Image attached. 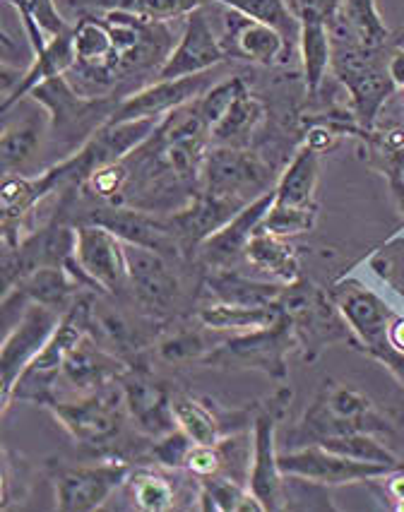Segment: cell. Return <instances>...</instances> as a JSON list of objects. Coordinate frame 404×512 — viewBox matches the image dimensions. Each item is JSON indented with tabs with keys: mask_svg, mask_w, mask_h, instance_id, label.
Returning <instances> with one entry per match:
<instances>
[{
	"mask_svg": "<svg viewBox=\"0 0 404 512\" xmlns=\"http://www.w3.org/2000/svg\"><path fill=\"white\" fill-rule=\"evenodd\" d=\"M128 287L142 308L166 313L178 299V279L162 253L126 243Z\"/></svg>",
	"mask_w": 404,
	"mask_h": 512,
	"instance_id": "cell-19",
	"label": "cell"
},
{
	"mask_svg": "<svg viewBox=\"0 0 404 512\" xmlns=\"http://www.w3.org/2000/svg\"><path fill=\"white\" fill-rule=\"evenodd\" d=\"M299 56L303 65V80H306L308 97H316L323 87L325 75L332 68V37L330 25L316 17H303L299 20Z\"/></svg>",
	"mask_w": 404,
	"mask_h": 512,
	"instance_id": "cell-28",
	"label": "cell"
},
{
	"mask_svg": "<svg viewBox=\"0 0 404 512\" xmlns=\"http://www.w3.org/2000/svg\"><path fill=\"white\" fill-rule=\"evenodd\" d=\"M82 222L106 226L130 246H142L162 253L164 258H181L183 248L171 231L169 219H159L145 210H128L123 205H109L92 210Z\"/></svg>",
	"mask_w": 404,
	"mask_h": 512,
	"instance_id": "cell-17",
	"label": "cell"
},
{
	"mask_svg": "<svg viewBox=\"0 0 404 512\" xmlns=\"http://www.w3.org/2000/svg\"><path fill=\"white\" fill-rule=\"evenodd\" d=\"M272 202H275V188L267 190L265 195H260L253 202H248L229 224H224L217 234L207 238L198 248L205 265L215 267V270H229V265L236 263L246 253V246L251 243L255 231L260 229V224H263Z\"/></svg>",
	"mask_w": 404,
	"mask_h": 512,
	"instance_id": "cell-20",
	"label": "cell"
},
{
	"mask_svg": "<svg viewBox=\"0 0 404 512\" xmlns=\"http://www.w3.org/2000/svg\"><path fill=\"white\" fill-rule=\"evenodd\" d=\"M279 308L294 332L296 351L306 363H316L332 344H356L354 332L349 330L332 296L308 279L289 284L279 299Z\"/></svg>",
	"mask_w": 404,
	"mask_h": 512,
	"instance_id": "cell-2",
	"label": "cell"
},
{
	"mask_svg": "<svg viewBox=\"0 0 404 512\" xmlns=\"http://www.w3.org/2000/svg\"><path fill=\"white\" fill-rule=\"evenodd\" d=\"M207 291L215 301L224 303H239V306H275L282 299L284 289L289 284L279 282H255L234 272L219 270L205 282Z\"/></svg>",
	"mask_w": 404,
	"mask_h": 512,
	"instance_id": "cell-29",
	"label": "cell"
},
{
	"mask_svg": "<svg viewBox=\"0 0 404 512\" xmlns=\"http://www.w3.org/2000/svg\"><path fill=\"white\" fill-rule=\"evenodd\" d=\"M349 433H392V426L364 392L347 383L325 380L299 426L291 431V440L301 448Z\"/></svg>",
	"mask_w": 404,
	"mask_h": 512,
	"instance_id": "cell-1",
	"label": "cell"
},
{
	"mask_svg": "<svg viewBox=\"0 0 404 512\" xmlns=\"http://www.w3.org/2000/svg\"><path fill=\"white\" fill-rule=\"evenodd\" d=\"M210 3H217L222 8L234 10V13H241L251 17V20L275 27L287 39L289 49L299 51L301 25L296 20V15L289 10L287 0H210Z\"/></svg>",
	"mask_w": 404,
	"mask_h": 512,
	"instance_id": "cell-34",
	"label": "cell"
},
{
	"mask_svg": "<svg viewBox=\"0 0 404 512\" xmlns=\"http://www.w3.org/2000/svg\"><path fill=\"white\" fill-rule=\"evenodd\" d=\"M126 488L133 508H138L142 512H166L176 508V486L171 484L169 476L159 472V469L140 467L135 469V472L130 469Z\"/></svg>",
	"mask_w": 404,
	"mask_h": 512,
	"instance_id": "cell-32",
	"label": "cell"
},
{
	"mask_svg": "<svg viewBox=\"0 0 404 512\" xmlns=\"http://www.w3.org/2000/svg\"><path fill=\"white\" fill-rule=\"evenodd\" d=\"M193 445V440H190L181 428H176V431L154 440V445L150 448V457L162 469L178 472V469H186V457Z\"/></svg>",
	"mask_w": 404,
	"mask_h": 512,
	"instance_id": "cell-41",
	"label": "cell"
},
{
	"mask_svg": "<svg viewBox=\"0 0 404 512\" xmlns=\"http://www.w3.org/2000/svg\"><path fill=\"white\" fill-rule=\"evenodd\" d=\"M92 320V296L80 294L73 306L63 313L61 325L53 332L49 344L39 351L37 359L29 363L25 373L20 375V380L15 383L13 397H10V404L22 400L49 407L56 400V383L63 375L65 359L87 337V332L92 330Z\"/></svg>",
	"mask_w": 404,
	"mask_h": 512,
	"instance_id": "cell-4",
	"label": "cell"
},
{
	"mask_svg": "<svg viewBox=\"0 0 404 512\" xmlns=\"http://www.w3.org/2000/svg\"><path fill=\"white\" fill-rule=\"evenodd\" d=\"M385 496L392 500V508L404 510V469L395 467L383 476Z\"/></svg>",
	"mask_w": 404,
	"mask_h": 512,
	"instance_id": "cell-44",
	"label": "cell"
},
{
	"mask_svg": "<svg viewBox=\"0 0 404 512\" xmlns=\"http://www.w3.org/2000/svg\"><path fill=\"white\" fill-rule=\"evenodd\" d=\"M390 344L404 354V315H395L390 325Z\"/></svg>",
	"mask_w": 404,
	"mask_h": 512,
	"instance_id": "cell-46",
	"label": "cell"
},
{
	"mask_svg": "<svg viewBox=\"0 0 404 512\" xmlns=\"http://www.w3.org/2000/svg\"><path fill=\"white\" fill-rule=\"evenodd\" d=\"M243 89H246V82L241 77H227V80L217 82L215 87H210L202 97L195 99V109H198V116L207 125V130L215 128L219 118L227 113L231 101L239 97Z\"/></svg>",
	"mask_w": 404,
	"mask_h": 512,
	"instance_id": "cell-40",
	"label": "cell"
},
{
	"mask_svg": "<svg viewBox=\"0 0 404 512\" xmlns=\"http://www.w3.org/2000/svg\"><path fill=\"white\" fill-rule=\"evenodd\" d=\"M63 313L56 308L29 303L22 318L5 330L3 349H0V378H3V412L10 409L15 383L25 368L39 356V351L49 344L53 332L61 325Z\"/></svg>",
	"mask_w": 404,
	"mask_h": 512,
	"instance_id": "cell-11",
	"label": "cell"
},
{
	"mask_svg": "<svg viewBox=\"0 0 404 512\" xmlns=\"http://www.w3.org/2000/svg\"><path fill=\"white\" fill-rule=\"evenodd\" d=\"M46 409L77 445L92 450L111 448L121 438L128 419L123 385L116 388V383L104 385L75 402H63L56 397Z\"/></svg>",
	"mask_w": 404,
	"mask_h": 512,
	"instance_id": "cell-5",
	"label": "cell"
},
{
	"mask_svg": "<svg viewBox=\"0 0 404 512\" xmlns=\"http://www.w3.org/2000/svg\"><path fill=\"white\" fill-rule=\"evenodd\" d=\"M186 472L195 479H207V476L224 474V452L222 445H198L190 448L186 457Z\"/></svg>",
	"mask_w": 404,
	"mask_h": 512,
	"instance_id": "cell-42",
	"label": "cell"
},
{
	"mask_svg": "<svg viewBox=\"0 0 404 512\" xmlns=\"http://www.w3.org/2000/svg\"><path fill=\"white\" fill-rule=\"evenodd\" d=\"M243 207L246 205L236 200L215 198V195L198 190L186 202V207L171 214L169 224L178 243H181L183 253H190V250H198L212 234H217L224 224H229Z\"/></svg>",
	"mask_w": 404,
	"mask_h": 512,
	"instance_id": "cell-21",
	"label": "cell"
},
{
	"mask_svg": "<svg viewBox=\"0 0 404 512\" xmlns=\"http://www.w3.org/2000/svg\"><path fill=\"white\" fill-rule=\"evenodd\" d=\"M77 229L75 260L89 282L109 294H121L128 287L126 243L106 226L82 222Z\"/></svg>",
	"mask_w": 404,
	"mask_h": 512,
	"instance_id": "cell-13",
	"label": "cell"
},
{
	"mask_svg": "<svg viewBox=\"0 0 404 512\" xmlns=\"http://www.w3.org/2000/svg\"><path fill=\"white\" fill-rule=\"evenodd\" d=\"M198 508L205 512H265L248 484L227 474L198 479Z\"/></svg>",
	"mask_w": 404,
	"mask_h": 512,
	"instance_id": "cell-30",
	"label": "cell"
},
{
	"mask_svg": "<svg viewBox=\"0 0 404 512\" xmlns=\"http://www.w3.org/2000/svg\"><path fill=\"white\" fill-rule=\"evenodd\" d=\"M224 51L229 58H241L260 65H287L294 56L287 39L265 22L229 10L224 20Z\"/></svg>",
	"mask_w": 404,
	"mask_h": 512,
	"instance_id": "cell-18",
	"label": "cell"
},
{
	"mask_svg": "<svg viewBox=\"0 0 404 512\" xmlns=\"http://www.w3.org/2000/svg\"><path fill=\"white\" fill-rule=\"evenodd\" d=\"M243 258L260 275L275 279L279 284H296L301 277L299 253L291 246L289 238L258 229L246 246Z\"/></svg>",
	"mask_w": 404,
	"mask_h": 512,
	"instance_id": "cell-24",
	"label": "cell"
},
{
	"mask_svg": "<svg viewBox=\"0 0 404 512\" xmlns=\"http://www.w3.org/2000/svg\"><path fill=\"white\" fill-rule=\"evenodd\" d=\"M320 445H325V448L332 452H340L344 457H352V460L402 467L395 452L385 448V445L376 438V433H349V436L325 438L320 440Z\"/></svg>",
	"mask_w": 404,
	"mask_h": 512,
	"instance_id": "cell-37",
	"label": "cell"
},
{
	"mask_svg": "<svg viewBox=\"0 0 404 512\" xmlns=\"http://www.w3.org/2000/svg\"><path fill=\"white\" fill-rule=\"evenodd\" d=\"M205 0H87L99 13H126L145 22H171L202 8Z\"/></svg>",
	"mask_w": 404,
	"mask_h": 512,
	"instance_id": "cell-33",
	"label": "cell"
},
{
	"mask_svg": "<svg viewBox=\"0 0 404 512\" xmlns=\"http://www.w3.org/2000/svg\"><path fill=\"white\" fill-rule=\"evenodd\" d=\"M291 349H296V339L282 315L275 325L231 335L227 342H219V347L202 363L227 371H260L267 378L284 383L289 373L287 356Z\"/></svg>",
	"mask_w": 404,
	"mask_h": 512,
	"instance_id": "cell-7",
	"label": "cell"
},
{
	"mask_svg": "<svg viewBox=\"0 0 404 512\" xmlns=\"http://www.w3.org/2000/svg\"><path fill=\"white\" fill-rule=\"evenodd\" d=\"M291 402V390L282 388L253 414V457L248 488L265 505V512L287 510V476L279 467L277 428Z\"/></svg>",
	"mask_w": 404,
	"mask_h": 512,
	"instance_id": "cell-6",
	"label": "cell"
},
{
	"mask_svg": "<svg viewBox=\"0 0 404 512\" xmlns=\"http://www.w3.org/2000/svg\"><path fill=\"white\" fill-rule=\"evenodd\" d=\"M75 63H77V56H75L73 29L58 34V37H51L44 51L34 53L32 63H29V68L22 73L20 82H17L13 92H10L8 97L3 99V104H0V111L8 113L17 101L29 97L41 82L51 80V77H58V75H68Z\"/></svg>",
	"mask_w": 404,
	"mask_h": 512,
	"instance_id": "cell-23",
	"label": "cell"
},
{
	"mask_svg": "<svg viewBox=\"0 0 404 512\" xmlns=\"http://www.w3.org/2000/svg\"><path fill=\"white\" fill-rule=\"evenodd\" d=\"M130 467L126 462L104 464H53L51 484L56 493V510L61 512H92L104 508L121 486H126Z\"/></svg>",
	"mask_w": 404,
	"mask_h": 512,
	"instance_id": "cell-10",
	"label": "cell"
},
{
	"mask_svg": "<svg viewBox=\"0 0 404 512\" xmlns=\"http://www.w3.org/2000/svg\"><path fill=\"white\" fill-rule=\"evenodd\" d=\"M202 330H205V327H202ZM202 330H181L176 332V335L162 339L157 347L159 359L166 363H174V366H178V363L205 361L207 356L219 347V344L210 342Z\"/></svg>",
	"mask_w": 404,
	"mask_h": 512,
	"instance_id": "cell-38",
	"label": "cell"
},
{
	"mask_svg": "<svg viewBox=\"0 0 404 512\" xmlns=\"http://www.w3.org/2000/svg\"><path fill=\"white\" fill-rule=\"evenodd\" d=\"M318 222V205L316 207H287L272 202L270 212L260 224V229L272 231L277 236H299L308 234Z\"/></svg>",
	"mask_w": 404,
	"mask_h": 512,
	"instance_id": "cell-39",
	"label": "cell"
},
{
	"mask_svg": "<svg viewBox=\"0 0 404 512\" xmlns=\"http://www.w3.org/2000/svg\"><path fill=\"white\" fill-rule=\"evenodd\" d=\"M368 164L385 176H404V123L385 130H368L361 135Z\"/></svg>",
	"mask_w": 404,
	"mask_h": 512,
	"instance_id": "cell-35",
	"label": "cell"
},
{
	"mask_svg": "<svg viewBox=\"0 0 404 512\" xmlns=\"http://www.w3.org/2000/svg\"><path fill=\"white\" fill-rule=\"evenodd\" d=\"M279 467L284 476H299V479L313 481L325 488L361 484V481L383 479L390 472L388 464H373L352 460L340 452H332L320 443L301 445V448H291L289 452H279Z\"/></svg>",
	"mask_w": 404,
	"mask_h": 512,
	"instance_id": "cell-12",
	"label": "cell"
},
{
	"mask_svg": "<svg viewBox=\"0 0 404 512\" xmlns=\"http://www.w3.org/2000/svg\"><path fill=\"white\" fill-rule=\"evenodd\" d=\"M388 183L392 190V198H395V202H397V210H400L404 217V176H392V178H388Z\"/></svg>",
	"mask_w": 404,
	"mask_h": 512,
	"instance_id": "cell-47",
	"label": "cell"
},
{
	"mask_svg": "<svg viewBox=\"0 0 404 512\" xmlns=\"http://www.w3.org/2000/svg\"><path fill=\"white\" fill-rule=\"evenodd\" d=\"M29 97L49 111L53 138L68 145L70 154H73L75 145L80 150L97 130L104 128L121 104V97H111V94L109 97L80 94L70 85L68 75H58L41 82Z\"/></svg>",
	"mask_w": 404,
	"mask_h": 512,
	"instance_id": "cell-3",
	"label": "cell"
},
{
	"mask_svg": "<svg viewBox=\"0 0 404 512\" xmlns=\"http://www.w3.org/2000/svg\"><path fill=\"white\" fill-rule=\"evenodd\" d=\"M388 70H390L392 82H395L397 87H404V49H397L392 53L388 61Z\"/></svg>",
	"mask_w": 404,
	"mask_h": 512,
	"instance_id": "cell-45",
	"label": "cell"
},
{
	"mask_svg": "<svg viewBox=\"0 0 404 512\" xmlns=\"http://www.w3.org/2000/svg\"><path fill=\"white\" fill-rule=\"evenodd\" d=\"M198 320L205 330L241 335V332L263 330V327L279 323L282 308H279V303L275 306H239V303L212 301L200 308Z\"/></svg>",
	"mask_w": 404,
	"mask_h": 512,
	"instance_id": "cell-25",
	"label": "cell"
},
{
	"mask_svg": "<svg viewBox=\"0 0 404 512\" xmlns=\"http://www.w3.org/2000/svg\"><path fill=\"white\" fill-rule=\"evenodd\" d=\"M265 104L248 92V87L231 101V106L210 130L215 147H246L255 130L265 121Z\"/></svg>",
	"mask_w": 404,
	"mask_h": 512,
	"instance_id": "cell-26",
	"label": "cell"
},
{
	"mask_svg": "<svg viewBox=\"0 0 404 512\" xmlns=\"http://www.w3.org/2000/svg\"><path fill=\"white\" fill-rule=\"evenodd\" d=\"M320 152L303 145L275 183V202L287 207H316Z\"/></svg>",
	"mask_w": 404,
	"mask_h": 512,
	"instance_id": "cell-27",
	"label": "cell"
},
{
	"mask_svg": "<svg viewBox=\"0 0 404 512\" xmlns=\"http://www.w3.org/2000/svg\"><path fill=\"white\" fill-rule=\"evenodd\" d=\"M128 368L130 366H126L121 359H116L109 351L94 347L85 337L65 359L61 378L73 390L89 395V392H97L104 385L121 380L128 373Z\"/></svg>",
	"mask_w": 404,
	"mask_h": 512,
	"instance_id": "cell-22",
	"label": "cell"
},
{
	"mask_svg": "<svg viewBox=\"0 0 404 512\" xmlns=\"http://www.w3.org/2000/svg\"><path fill=\"white\" fill-rule=\"evenodd\" d=\"M332 301L340 308L342 318L347 320L349 330L354 332L356 347H361L373 359L388 351L390 344V325L395 320V311L385 299H380L373 289H368L361 279L349 277L337 282L330 289Z\"/></svg>",
	"mask_w": 404,
	"mask_h": 512,
	"instance_id": "cell-9",
	"label": "cell"
},
{
	"mask_svg": "<svg viewBox=\"0 0 404 512\" xmlns=\"http://www.w3.org/2000/svg\"><path fill=\"white\" fill-rule=\"evenodd\" d=\"M272 188V166L263 157L246 147H210L202 164V193L248 205Z\"/></svg>",
	"mask_w": 404,
	"mask_h": 512,
	"instance_id": "cell-8",
	"label": "cell"
},
{
	"mask_svg": "<svg viewBox=\"0 0 404 512\" xmlns=\"http://www.w3.org/2000/svg\"><path fill=\"white\" fill-rule=\"evenodd\" d=\"M212 87L210 73L178 77V80H154L140 92L121 99L111 123L142 121V118H166L171 111L190 104Z\"/></svg>",
	"mask_w": 404,
	"mask_h": 512,
	"instance_id": "cell-16",
	"label": "cell"
},
{
	"mask_svg": "<svg viewBox=\"0 0 404 512\" xmlns=\"http://www.w3.org/2000/svg\"><path fill=\"white\" fill-rule=\"evenodd\" d=\"M287 5L291 13L296 15V20L316 17V20H325L330 25L342 13L344 0H287Z\"/></svg>",
	"mask_w": 404,
	"mask_h": 512,
	"instance_id": "cell-43",
	"label": "cell"
},
{
	"mask_svg": "<svg viewBox=\"0 0 404 512\" xmlns=\"http://www.w3.org/2000/svg\"><path fill=\"white\" fill-rule=\"evenodd\" d=\"M227 58L229 56L224 51L222 39L212 29L207 13L198 8L186 17L181 39H178L174 51L169 53V58H166V63L154 80H178V77L210 73L212 68H217Z\"/></svg>",
	"mask_w": 404,
	"mask_h": 512,
	"instance_id": "cell-14",
	"label": "cell"
},
{
	"mask_svg": "<svg viewBox=\"0 0 404 512\" xmlns=\"http://www.w3.org/2000/svg\"><path fill=\"white\" fill-rule=\"evenodd\" d=\"M121 385L130 421L142 436L157 440L176 431V416L174 407H171L174 392L164 383H159L150 371L130 366L128 373L121 378Z\"/></svg>",
	"mask_w": 404,
	"mask_h": 512,
	"instance_id": "cell-15",
	"label": "cell"
},
{
	"mask_svg": "<svg viewBox=\"0 0 404 512\" xmlns=\"http://www.w3.org/2000/svg\"><path fill=\"white\" fill-rule=\"evenodd\" d=\"M176 426L198 445H217L224 438V421L215 414L210 402L190 397L186 392H174L171 397Z\"/></svg>",
	"mask_w": 404,
	"mask_h": 512,
	"instance_id": "cell-31",
	"label": "cell"
},
{
	"mask_svg": "<svg viewBox=\"0 0 404 512\" xmlns=\"http://www.w3.org/2000/svg\"><path fill=\"white\" fill-rule=\"evenodd\" d=\"M41 128L34 118L10 125L5 121L3 138H0V159H3V171L5 176L15 174L17 169H22L25 162L34 157L39 147Z\"/></svg>",
	"mask_w": 404,
	"mask_h": 512,
	"instance_id": "cell-36",
	"label": "cell"
}]
</instances>
